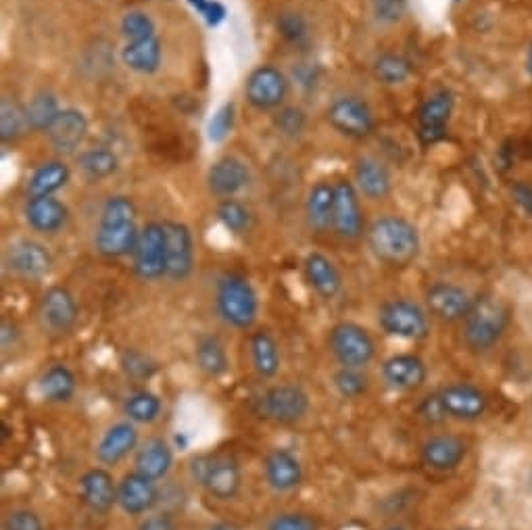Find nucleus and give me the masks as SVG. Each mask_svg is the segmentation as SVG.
I'll list each match as a JSON object with an SVG mask.
<instances>
[{
    "label": "nucleus",
    "mask_w": 532,
    "mask_h": 530,
    "mask_svg": "<svg viewBox=\"0 0 532 530\" xmlns=\"http://www.w3.org/2000/svg\"><path fill=\"white\" fill-rule=\"evenodd\" d=\"M136 205L126 195H113L103 203L99 224L94 230V251L105 259H124L134 253L140 228Z\"/></svg>",
    "instance_id": "obj_1"
},
{
    "label": "nucleus",
    "mask_w": 532,
    "mask_h": 530,
    "mask_svg": "<svg viewBox=\"0 0 532 530\" xmlns=\"http://www.w3.org/2000/svg\"><path fill=\"white\" fill-rule=\"evenodd\" d=\"M366 240L372 255L395 270L409 268L422 253V238L418 228L401 218V215L376 218L366 230Z\"/></svg>",
    "instance_id": "obj_2"
},
{
    "label": "nucleus",
    "mask_w": 532,
    "mask_h": 530,
    "mask_svg": "<svg viewBox=\"0 0 532 530\" xmlns=\"http://www.w3.org/2000/svg\"><path fill=\"white\" fill-rule=\"evenodd\" d=\"M512 307L497 295H480L464 320V345L468 351L482 355L491 351L510 326Z\"/></svg>",
    "instance_id": "obj_3"
},
{
    "label": "nucleus",
    "mask_w": 532,
    "mask_h": 530,
    "mask_svg": "<svg viewBox=\"0 0 532 530\" xmlns=\"http://www.w3.org/2000/svg\"><path fill=\"white\" fill-rule=\"evenodd\" d=\"M215 311L234 330H251L259 318V295L251 280L238 272H226L215 282Z\"/></svg>",
    "instance_id": "obj_4"
},
{
    "label": "nucleus",
    "mask_w": 532,
    "mask_h": 530,
    "mask_svg": "<svg viewBox=\"0 0 532 530\" xmlns=\"http://www.w3.org/2000/svg\"><path fill=\"white\" fill-rule=\"evenodd\" d=\"M192 483L215 501H234L243 489V470L236 457L228 453H201L188 464Z\"/></svg>",
    "instance_id": "obj_5"
},
{
    "label": "nucleus",
    "mask_w": 532,
    "mask_h": 530,
    "mask_svg": "<svg viewBox=\"0 0 532 530\" xmlns=\"http://www.w3.org/2000/svg\"><path fill=\"white\" fill-rule=\"evenodd\" d=\"M311 409L309 393L297 382H278L257 395L253 412L276 426H297Z\"/></svg>",
    "instance_id": "obj_6"
},
{
    "label": "nucleus",
    "mask_w": 532,
    "mask_h": 530,
    "mask_svg": "<svg viewBox=\"0 0 532 530\" xmlns=\"http://www.w3.org/2000/svg\"><path fill=\"white\" fill-rule=\"evenodd\" d=\"M326 347L341 368L366 370L376 359V341L368 328L355 322H338L328 330Z\"/></svg>",
    "instance_id": "obj_7"
},
{
    "label": "nucleus",
    "mask_w": 532,
    "mask_h": 530,
    "mask_svg": "<svg viewBox=\"0 0 532 530\" xmlns=\"http://www.w3.org/2000/svg\"><path fill=\"white\" fill-rule=\"evenodd\" d=\"M36 320L48 339H67L80 322V305L67 286L55 284L46 288L38 301Z\"/></svg>",
    "instance_id": "obj_8"
},
{
    "label": "nucleus",
    "mask_w": 532,
    "mask_h": 530,
    "mask_svg": "<svg viewBox=\"0 0 532 530\" xmlns=\"http://www.w3.org/2000/svg\"><path fill=\"white\" fill-rule=\"evenodd\" d=\"M378 326L401 341H424L430 334V313L416 301L389 299L378 309Z\"/></svg>",
    "instance_id": "obj_9"
},
{
    "label": "nucleus",
    "mask_w": 532,
    "mask_h": 530,
    "mask_svg": "<svg viewBox=\"0 0 532 530\" xmlns=\"http://www.w3.org/2000/svg\"><path fill=\"white\" fill-rule=\"evenodd\" d=\"M328 124L347 138L364 140L376 132V115L366 99L357 94H343L328 105Z\"/></svg>",
    "instance_id": "obj_10"
},
{
    "label": "nucleus",
    "mask_w": 532,
    "mask_h": 530,
    "mask_svg": "<svg viewBox=\"0 0 532 530\" xmlns=\"http://www.w3.org/2000/svg\"><path fill=\"white\" fill-rule=\"evenodd\" d=\"M5 272H9L15 278L36 282L44 280L53 272V253L48 251L46 245L38 243L34 238H19L5 249L3 255Z\"/></svg>",
    "instance_id": "obj_11"
},
{
    "label": "nucleus",
    "mask_w": 532,
    "mask_h": 530,
    "mask_svg": "<svg viewBox=\"0 0 532 530\" xmlns=\"http://www.w3.org/2000/svg\"><path fill=\"white\" fill-rule=\"evenodd\" d=\"M132 270L142 282H157L167 272V247L163 222H149L140 228L132 253Z\"/></svg>",
    "instance_id": "obj_12"
},
{
    "label": "nucleus",
    "mask_w": 532,
    "mask_h": 530,
    "mask_svg": "<svg viewBox=\"0 0 532 530\" xmlns=\"http://www.w3.org/2000/svg\"><path fill=\"white\" fill-rule=\"evenodd\" d=\"M361 195L355 184L349 180H341L334 184V211H332V232L353 243L366 234V215L361 207Z\"/></svg>",
    "instance_id": "obj_13"
},
{
    "label": "nucleus",
    "mask_w": 532,
    "mask_h": 530,
    "mask_svg": "<svg viewBox=\"0 0 532 530\" xmlns=\"http://www.w3.org/2000/svg\"><path fill=\"white\" fill-rule=\"evenodd\" d=\"M290 90V80L274 65L255 67L245 82V99L257 111L280 109Z\"/></svg>",
    "instance_id": "obj_14"
},
{
    "label": "nucleus",
    "mask_w": 532,
    "mask_h": 530,
    "mask_svg": "<svg viewBox=\"0 0 532 530\" xmlns=\"http://www.w3.org/2000/svg\"><path fill=\"white\" fill-rule=\"evenodd\" d=\"M161 503V487L136 470L117 480V508L130 518H142L155 512Z\"/></svg>",
    "instance_id": "obj_15"
},
{
    "label": "nucleus",
    "mask_w": 532,
    "mask_h": 530,
    "mask_svg": "<svg viewBox=\"0 0 532 530\" xmlns=\"http://www.w3.org/2000/svg\"><path fill=\"white\" fill-rule=\"evenodd\" d=\"M455 111V96L451 90H437L420 105L418 119V138L424 147H434L447 138L449 122Z\"/></svg>",
    "instance_id": "obj_16"
},
{
    "label": "nucleus",
    "mask_w": 532,
    "mask_h": 530,
    "mask_svg": "<svg viewBox=\"0 0 532 530\" xmlns=\"http://www.w3.org/2000/svg\"><path fill=\"white\" fill-rule=\"evenodd\" d=\"M165 247H167V272L165 278L172 282H184L195 272V238L186 224L165 220Z\"/></svg>",
    "instance_id": "obj_17"
},
{
    "label": "nucleus",
    "mask_w": 532,
    "mask_h": 530,
    "mask_svg": "<svg viewBox=\"0 0 532 530\" xmlns=\"http://www.w3.org/2000/svg\"><path fill=\"white\" fill-rule=\"evenodd\" d=\"M424 303L430 318L443 324H455L466 320L474 299L464 286L453 282H434L426 288Z\"/></svg>",
    "instance_id": "obj_18"
},
{
    "label": "nucleus",
    "mask_w": 532,
    "mask_h": 530,
    "mask_svg": "<svg viewBox=\"0 0 532 530\" xmlns=\"http://www.w3.org/2000/svg\"><path fill=\"white\" fill-rule=\"evenodd\" d=\"M261 472L265 478V485L280 495L297 491L303 485L305 478L299 457L284 447H274L265 453Z\"/></svg>",
    "instance_id": "obj_19"
},
{
    "label": "nucleus",
    "mask_w": 532,
    "mask_h": 530,
    "mask_svg": "<svg viewBox=\"0 0 532 530\" xmlns=\"http://www.w3.org/2000/svg\"><path fill=\"white\" fill-rule=\"evenodd\" d=\"M437 393L441 397V403L449 420L476 422L487 414L489 399L478 387H474V384L455 382L447 384V387H443Z\"/></svg>",
    "instance_id": "obj_20"
},
{
    "label": "nucleus",
    "mask_w": 532,
    "mask_h": 530,
    "mask_svg": "<svg viewBox=\"0 0 532 530\" xmlns=\"http://www.w3.org/2000/svg\"><path fill=\"white\" fill-rule=\"evenodd\" d=\"M138 445H140L138 426L130 420L115 422L103 432L99 443H96L94 449L96 462L105 468L122 464L132 453H136Z\"/></svg>",
    "instance_id": "obj_21"
},
{
    "label": "nucleus",
    "mask_w": 532,
    "mask_h": 530,
    "mask_svg": "<svg viewBox=\"0 0 532 530\" xmlns=\"http://www.w3.org/2000/svg\"><path fill=\"white\" fill-rule=\"evenodd\" d=\"M80 499L92 514L107 516L117 508V480L105 466H94L86 470L80 480Z\"/></svg>",
    "instance_id": "obj_22"
},
{
    "label": "nucleus",
    "mask_w": 532,
    "mask_h": 530,
    "mask_svg": "<svg viewBox=\"0 0 532 530\" xmlns=\"http://www.w3.org/2000/svg\"><path fill=\"white\" fill-rule=\"evenodd\" d=\"M382 380L389 389L397 393H411L424 387L428 368L424 359L414 353H397L382 361Z\"/></svg>",
    "instance_id": "obj_23"
},
{
    "label": "nucleus",
    "mask_w": 532,
    "mask_h": 530,
    "mask_svg": "<svg viewBox=\"0 0 532 530\" xmlns=\"http://www.w3.org/2000/svg\"><path fill=\"white\" fill-rule=\"evenodd\" d=\"M88 128V117L76 107H67L61 109L53 126L46 130V138L57 155L69 157L80 151L88 136Z\"/></svg>",
    "instance_id": "obj_24"
},
{
    "label": "nucleus",
    "mask_w": 532,
    "mask_h": 530,
    "mask_svg": "<svg viewBox=\"0 0 532 530\" xmlns=\"http://www.w3.org/2000/svg\"><path fill=\"white\" fill-rule=\"evenodd\" d=\"M468 455V445L462 437L441 432V435L428 437L420 447V457L426 468L434 472H453L462 466Z\"/></svg>",
    "instance_id": "obj_25"
},
{
    "label": "nucleus",
    "mask_w": 532,
    "mask_h": 530,
    "mask_svg": "<svg viewBox=\"0 0 532 530\" xmlns=\"http://www.w3.org/2000/svg\"><path fill=\"white\" fill-rule=\"evenodd\" d=\"M251 184L249 167L236 157H220L211 163L207 172V188L213 197L220 201L234 199L238 192H243Z\"/></svg>",
    "instance_id": "obj_26"
},
{
    "label": "nucleus",
    "mask_w": 532,
    "mask_h": 530,
    "mask_svg": "<svg viewBox=\"0 0 532 530\" xmlns=\"http://www.w3.org/2000/svg\"><path fill=\"white\" fill-rule=\"evenodd\" d=\"M176 464V447L163 437H149L134 453V470L151 480H165Z\"/></svg>",
    "instance_id": "obj_27"
},
{
    "label": "nucleus",
    "mask_w": 532,
    "mask_h": 530,
    "mask_svg": "<svg viewBox=\"0 0 532 530\" xmlns=\"http://www.w3.org/2000/svg\"><path fill=\"white\" fill-rule=\"evenodd\" d=\"M303 274L307 284L311 286V291L324 301H334L338 295L343 293V274L336 268V263L320 253L311 251L303 259Z\"/></svg>",
    "instance_id": "obj_28"
},
{
    "label": "nucleus",
    "mask_w": 532,
    "mask_h": 530,
    "mask_svg": "<svg viewBox=\"0 0 532 530\" xmlns=\"http://www.w3.org/2000/svg\"><path fill=\"white\" fill-rule=\"evenodd\" d=\"M124 65L138 76H153L163 63V44L157 32L126 38L122 48Z\"/></svg>",
    "instance_id": "obj_29"
},
{
    "label": "nucleus",
    "mask_w": 532,
    "mask_h": 530,
    "mask_svg": "<svg viewBox=\"0 0 532 530\" xmlns=\"http://www.w3.org/2000/svg\"><path fill=\"white\" fill-rule=\"evenodd\" d=\"M23 218L38 234H59L69 224V207L57 197L28 199L23 207Z\"/></svg>",
    "instance_id": "obj_30"
},
{
    "label": "nucleus",
    "mask_w": 532,
    "mask_h": 530,
    "mask_svg": "<svg viewBox=\"0 0 532 530\" xmlns=\"http://www.w3.org/2000/svg\"><path fill=\"white\" fill-rule=\"evenodd\" d=\"M353 184L361 197L370 201H384L393 192V178L389 167L376 157H359L355 163Z\"/></svg>",
    "instance_id": "obj_31"
},
{
    "label": "nucleus",
    "mask_w": 532,
    "mask_h": 530,
    "mask_svg": "<svg viewBox=\"0 0 532 530\" xmlns=\"http://www.w3.org/2000/svg\"><path fill=\"white\" fill-rule=\"evenodd\" d=\"M249 359H251V368L261 380H272L280 374L282 368V351L276 341V336L259 328L251 332L249 336Z\"/></svg>",
    "instance_id": "obj_32"
},
{
    "label": "nucleus",
    "mask_w": 532,
    "mask_h": 530,
    "mask_svg": "<svg viewBox=\"0 0 532 530\" xmlns=\"http://www.w3.org/2000/svg\"><path fill=\"white\" fill-rule=\"evenodd\" d=\"M78 393V378L69 366L53 364L38 378V395L53 405H65L74 401Z\"/></svg>",
    "instance_id": "obj_33"
},
{
    "label": "nucleus",
    "mask_w": 532,
    "mask_h": 530,
    "mask_svg": "<svg viewBox=\"0 0 532 530\" xmlns=\"http://www.w3.org/2000/svg\"><path fill=\"white\" fill-rule=\"evenodd\" d=\"M195 364L211 380H220L230 372V355L217 334H201L195 343Z\"/></svg>",
    "instance_id": "obj_34"
},
{
    "label": "nucleus",
    "mask_w": 532,
    "mask_h": 530,
    "mask_svg": "<svg viewBox=\"0 0 532 530\" xmlns=\"http://www.w3.org/2000/svg\"><path fill=\"white\" fill-rule=\"evenodd\" d=\"M334 211V184L318 182L311 186L305 199V220L313 234H326L332 230Z\"/></svg>",
    "instance_id": "obj_35"
},
{
    "label": "nucleus",
    "mask_w": 532,
    "mask_h": 530,
    "mask_svg": "<svg viewBox=\"0 0 532 530\" xmlns=\"http://www.w3.org/2000/svg\"><path fill=\"white\" fill-rule=\"evenodd\" d=\"M71 178L69 172V165L61 159H53V161H44L42 165H38L36 170L32 172L30 180H28V199H36V197H55L59 190H63L67 186Z\"/></svg>",
    "instance_id": "obj_36"
},
{
    "label": "nucleus",
    "mask_w": 532,
    "mask_h": 530,
    "mask_svg": "<svg viewBox=\"0 0 532 530\" xmlns=\"http://www.w3.org/2000/svg\"><path fill=\"white\" fill-rule=\"evenodd\" d=\"M122 412L126 420L134 422L136 426L153 424L163 414V399L149 389H138L124 399Z\"/></svg>",
    "instance_id": "obj_37"
},
{
    "label": "nucleus",
    "mask_w": 532,
    "mask_h": 530,
    "mask_svg": "<svg viewBox=\"0 0 532 530\" xmlns=\"http://www.w3.org/2000/svg\"><path fill=\"white\" fill-rule=\"evenodd\" d=\"M30 128L28 107L21 105L15 96L5 94L0 101V140L5 144L17 142Z\"/></svg>",
    "instance_id": "obj_38"
},
{
    "label": "nucleus",
    "mask_w": 532,
    "mask_h": 530,
    "mask_svg": "<svg viewBox=\"0 0 532 530\" xmlns=\"http://www.w3.org/2000/svg\"><path fill=\"white\" fill-rule=\"evenodd\" d=\"M372 74L382 86H403L414 76V65L397 53H382L372 63Z\"/></svg>",
    "instance_id": "obj_39"
},
{
    "label": "nucleus",
    "mask_w": 532,
    "mask_h": 530,
    "mask_svg": "<svg viewBox=\"0 0 532 530\" xmlns=\"http://www.w3.org/2000/svg\"><path fill=\"white\" fill-rule=\"evenodd\" d=\"M78 167L80 172L92 180V182H101L111 178L113 174H117L119 170V159L113 151L99 147V149H88L84 153H80L78 157Z\"/></svg>",
    "instance_id": "obj_40"
},
{
    "label": "nucleus",
    "mask_w": 532,
    "mask_h": 530,
    "mask_svg": "<svg viewBox=\"0 0 532 530\" xmlns=\"http://www.w3.org/2000/svg\"><path fill=\"white\" fill-rule=\"evenodd\" d=\"M119 370L132 382H149L159 374V361L136 347L119 351Z\"/></svg>",
    "instance_id": "obj_41"
},
{
    "label": "nucleus",
    "mask_w": 532,
    "mask_h": 530,
    "mask_svg": "<svg viewBox=\"0 0 532 530\" xmlns=\"http://www.w3.org/2000/svg\"><path fill=\"white\" fill-rule=\"evenodd\" d=\"M215 218L234 236H243L253 228V213L251 209L240 203L238 199H224L215 207Z\"/></svg>",
    "instance_id": "obj_42"
},
{
    "label": "nucleus",
    "mask_w": 532,
    "mask_h": 530,
    "mask_svg": "<svg viewBox=\"0 0 532 530\" xmlns=\"http://www.w3.org/2000/svg\"><path fill=\"white\" fill-rule=\"evenodd\" d=\"M26 107H28L30 128L34 132H44V134H46L48 128L53 126L57 115L61 113L57 96L53 92H48V90L36 92Z\"/></svg>",
    "instance_id": "obj_43"
},
{
    "label": "nucleus",
    "mask_w": 532,
    "mask_h": 530,
    "mask_svg": "<svg viewBox=\"0 0 532 530\" xmlns=\"http://www.w3.org/2000/svg\"><path fill=\"white\" fill-rule=\"evenodd\" d=\"M332 387L343 399L357 401V399L366 397L370 393L372 384H370L366 370L338 366V370H334V374H332Z\"/></svg>",
    "instance_id": "obj_44"
},
{
    "label": "nucleus",
    "mask_w": 532,
    "mask_h": 530,
    "mask_svg": "<svg viewBox=\"0 0 532 530\" xmlns=\"http://www.w3.org/2000/svg\"><path fill=\"white\" fill-rule=\"evenodd\" d=\"M274 128L280 136L288 140H297L307 130V113L297 105L280 107L274 115Z\"/></svg>",
    "instance_id": "obj_45"
},
{
    "label": "nucleus",
    "mask_w": 532,
    "mask_h": 530,
    "mask_svg": "<svg viewBox=\"0 0 532 530\" xmlns=\"http://www.w3.org/2000/svg\"><path fill=\"white\" fill-rule=\"evenodd\" d=\"M276 30L288 44H303L309 38V23L297 11H284L276 19Z\"/></svg>",
    "instance_id": "obj_46"
},
{
    "label": "nucleus",
    "mask_w": 532,
    "mask_h": 530,
    "mask_svg": "<svg viewBox=\"0 0 532 530\" xmlns=\"http://www.w3.org/2000/svg\"><path fill=\"white\" fill-rule=\"evenodd\" d=\"M265 530H322L320 520L305 512H280L265 524Z\"/></svg>",
    "instance_id": "obj_47"
},
{
    "label": "nucleus",
    "mask_w": 532,
    "mask_h": 530,
    "mask_svg": "<svg viewBox=\"0 0 532 530\" xmlns=\"http://www.w3.org/2000/svg\"><path fill=\"white\" fill-rule=\"evenodd\" d=\"M234 119H236V109H234V103H226L222 105L220 109L215 111V115L209 119V126H207V136L211 142L220 144L224 142L232 128H234Z\"/></svg>",
    "instance_id": "obj_48"
},
{
    "label": "nucleus",
    "mask_w": 532,
    "mask_h": 530,
    "mask_svg": "<svg viewBox=\"0 0 532 530\" xmlns=\"http://www.w3.org/2000/svg\"><path fill=\"white\" fill-rule=\"evenodd\" d=\"M3 530H46L38 512L30 508H13L3 516Z\"/></svg>",
    "instance_id": "obj_49"
},
{
    "label": "nucleus",
    "mask_w": 532,
    "mask_h": 530,
    "mask_svg": "<svg viewBox=\"0 0 532 530\" xmlns=\"http://www.w3.org/2000/svg\"><path fill=\"white\" fill-rule=\"evenodd\" d=\"M186 3L207 23L209 28L222 26L228 17V9L224 3H220V0H186Z\"/></svg>",
    "instance_id": "obj_50"
},
{
    "label": "nucleus",
    "mask_w": 532,
    "mask_h": 530,
    "mask_svg": "<svg viewBox=\"0 0 532 530\" xmlns=\"http://www.w3.org/2000/svg\"><path fill=\"white\" fill-rule=\"evenodd\" d=\"M119 28H122L124 38H132L138 34H149V32H157V26L153 17L142 11V9H132L122 17V23H119Z\"/></svg>",
    "instance_id": "obj_51"
},
{
    "label": "nucleus",
    "mask_w": 532,
    "mask_h": 530,
    "mask_svg": "<svg viewBox=\"0 0 532 530\" xmlns=\"http://www.w3.org/2000/svg\"><path fill=\"white\" fill-rule=\"evenodd\" d=\"M374 17L386 26L399 23L407 11V0H372Z\"/></svg>",
    "instance_id": "obj_52"
},
{
    "label": "nucleus",
    "mask_w": 532,
    "mask_h": 530,
    "mask_svg": "<svg viewBox=\"0 0 532 530\" xmlns=\"http://www.w3.org/2000/svg\"><path fill=\"white\" fill-rule=\"evenodd\" d=\"M418 416L420 420H424L426 424H443L447 418L445 414V407L441 403V397L439 393H432L428 397H424L418 405Z\"/></svg>",
    "instance_id": "obj_53"
},
{
    "label": "nucleus",
    "mask_w": 532,
    "mask_h": 530,
    "mask_svg": "<svg viewBox=\"0 0 532 530\" xmlns=\"http://www.w3.org/2000/svg\"><path fill=\"white\" fill-rule=\"evenodd\" d=\"M136 530H180L176 516L169 510H155L142 516Z\"/></svg>",
    "instance_id": "obj_54"
},
{
    "label": "nucleus",
    "mask_w": 532,
    "mask_h": 530,
    "mask_svg": "<svg viewBox=\"0 0 532 530\" xmlns=\"http://www.w3.org/2000/svg\"><path fill=\"white\" fill-rule=\"evenodd\" d=\"M510 195L514 203L528 215V218H532V182L514 180L510 184Z\"/></svg>",
    "instance_id": "obj_55"
},
{
    "label": "nucleus",
    "mask_w": 532,
    "mask_h": 530,
    "mask_svg": "<svg viewBox=\"0 0 532 530\" xmlns=\"http://www.w3.org/2000/svg\"><path fill=\"white\" fill-rule=\"evenodd\" d=\"M21 343V328L13 320H3L0 324V345H3V353H9L11 349L19 347Z\"/></svg>",
    "instance_id": "obj_56"
},
{
    "label": "nucleus",
    "mask_w": 532,
    "mask_h": 530,
    "mask_svg": "<svg viewBox=\"0 0 532 530\" xmlns=\"http://www.w3.org/2000/svg\"><path fill=\"white\" fill-rule=\"evenodd\" d=\"M203 530H243V526H238L232 520H215V522H209Z\"/></svg>",
    "instance_id": "obj_57"
},
{
    "label": "nucleus",
    "mask_w": 532,
    "mask_h": 530,
    "mask_svg": "<svg viewBox=\"0 0 532 530\" xmlns=\"http://www.w3.org/2000/svg\"><path fill=\"white\" fill-rule=\"evenodd\" d=\"M526 74L532 78V42L528 44V53H526Z\"/></svg>",
    "instance_id": "obj_58"
},
{
    "label": "nucleus",
    "mask_w": 532,
    "mask_h": 530,
    "mask_svg": "<svg viewBox=\"0 0 532 530\" xmlns=\"http://www.w3.org/2000/svg\"><path fill=\"white\" fill-rule=\"evenodd\" d=\"M384 530H405L401 524H393V526H386Z\"/></svg>",
    "instance_id": "obj_59"
},
{
    "label": "nucleus",
    "mask_w": 532,
    "mask_h": 530,
    "mask_svg": "<svg viewBox=\"0 0 532 530\" xmlns=\"http://www.w3.org/2000/svg\"><path fill=\"white\" fill-rule=\"evenodd\" d=\"M530 405H532V397H530Z\"/></svg>",
    "instance_id": "obj_60"
}]
</instances>
